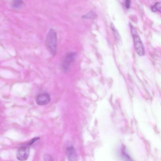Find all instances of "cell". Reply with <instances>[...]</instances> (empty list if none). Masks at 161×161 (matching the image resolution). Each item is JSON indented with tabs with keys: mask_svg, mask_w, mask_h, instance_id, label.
Segmentation results:
<instances>
[{
	"mask_svg": "<svg viewBox=\"0 0 161 161\" xmlns=\"http://www.w3.org/2000/svg\"><path fill=\"white\" fill-rule=\"evenodd\" d=\"M57 41V34L53 29H50L47 34L45 44L47 49L52 54H56Z\"/></svg>",
	"mask_w": 161,
	"mask_h": 161,
	"instance_id": "6da1fadb",
	"label": "cell"
},
{
	"mask_svg": "<svg viewBox=\"0 0 161 161\" xmlns=\"http://www.w3.org/2000/svg\"><path fill=\"white\" fill-rule=\"evenodd\" d=\"M75 52H71L67 54L65 57L62 65V68L65 71L68 70L69 66L73 62L76 56Z\"/></svg>",
	"mask_w": 161,
	"mask_h": 161,
	"instance_id": "277c9868",
	"label": "cell"
},
{
	"mask_svg": "<svg viewBox=\"0 0 161 161\" xmlns=\"http://www.w3.org/2000/svg\"><path fill=\"white\" fill-rule=\"evenodd\" d=\"M67 158L69 161H76L78 159L76 150L72 147L67 148Z\"/></svg>",
	"mask_w": 161,
	"mask_h": 161,
	"instance_id": "8992f818",
	"label": "cell"
},
{
	"mask_svg": "<svg viewBox=\"0 0 161 161\" xmlns=\"http://www.w3.org/2000/svg\"><path fill=\"white\" fill-rule=\"evenodd\" d=\"M39 139H40V138H33L28 143V145H33L34 143L39 140Z\"/></svg>",
	"mask_w": 161,
	"mask_h": 161,
	"instance_id": "8fae6325",
	"label": "cell"
},
{
	"mask_svg": "<svg viewBox=\"0 0 161 161\" xmlns=\"http://www.w3.org/2000/svg\"><path fill=\"white\" fill-rule=\"evenodd\" d=\"M111 28L116 40L119 41L120 40V38L119 34L118 31H117V30L116 28L114 26L113 24H112L111 25Z\"/></svg>",
	"mask_w": 161,
	"mask_h": 161,
	"instance_id": "9c48e42d",
	"label": "cell"
},
{
	"mask_svg": "<svg viewBox=\"0 0 161 161\" xmlns=\"http://www.w3.org/2000/svg\"><path fill=\"white\" fill-rule=\"evenodd\" d=\"M161 5L160 2H157L154 6L152 7V10L153 12L159 11L161 12Z\"/></svg>",
	"mask_w": 161,
	"mask_h": 161,
	"instance_id": "30bf717a",
	"label": "cell"
},
{
	"mask_svg": "<svg viewBox=\"0 0 161 161\" xmlns=\"http://www.w3.org/2000/svg\"><path fill=\"white\" fill-rule=\"evenodd\" d=\"M130 0H125L126 7L127 9H129L130 6Z\"/></svg>",
	"mask_w": 161,
	"mask_h": 161,
	"instance_id": "7c38bea8",
	"label": "cell"
},
{
	"mask_svg": "<svg viewBox=\"0 0 161 161\" xmlns=\"http://www.w3.org/2000/svg\"><path fill=\"white\" fill-rule=\"evenodd\" d=\"M96 17V15L94 12H90L82 16V18L84 19H94Z\"/></svg>",
	"mask_w": 161,
	"mask_h": 161,
	"instance_id": "ba28073f",
	"label": "cell"
},
{
	"mask_svg": "<svg viewBox=\"0 0 161 161\" xmlns=\"http://www.w3.org/2000/svg\"><path fill=\"white\" fill-rule=\"evenodd\" d=\"M23 0H13L12 5L15 8H20L23 4Z\"/></svg>",
	"mask_w": 161,
	"mask_h": 161,
	"instance_id": "52a82bcc",
	"label": "cell"
},
{
	"mask_svg": "<svg viewBox=\"0 0 161 161\" xmlns=\"http://www.w3.org/2000/svg\"><path fill=\"white\" fill-rule=\"evenodd\" d=\"M131 31L133 36L135 49L139 55L142 56L145 55L144 47L138 35L136 30L131 27Z\"/></svg>",
	"mask_w": 161,
	"mask_h": 161,
	"instance_id": "7a4b0ae2",
	"label": "cell"
},
{
	"mask_svg": "<svg viewBox=\"0 0 161 161\" xmlns=\"http://www.w3.org/2000/svg\"><path fill=\"white\" fill-rule=\"evenodd\" d=\"M29 153L30 149L28 147H22L17 152V158L20 160H25L28 158Z\"/></svg>",
	"mask_w": 161,
	"mask_h": 161,
	"instance_id": "3957f363",
	"label": "cell"
},
{
	"mask_svg": "<svg viewBox=\"0 0 161 161\" xmlns=\"http://www.w3.org/2000/svg\"><path fill=\"white\" fill-rule=\"evenodd\" d=\"M50 101L49 94L43 93L38 95L36 99V102L38 105L44 106L48 104Z\"/></svg>",
	"mask_w": 161,
	"mask_h": 161,
	"instance_id": "5b68a950",
	"label": "cell"
},
{
	"mask_svg": "<svg viewBox=\"0 0 161 161\" xmlns=\"http://www.w3.org/2000/svg\"><path fill=\"white\" fill-rule=\"evenodd\" d=\"M45 160H52V158L50 156L46 155L45 156Z\"/></svg>",
	"mask_w": 161,
	"mask_h": 161,
	"instance_id": "4fadbf2b",
	"label": "cell"
}]
</instances>
